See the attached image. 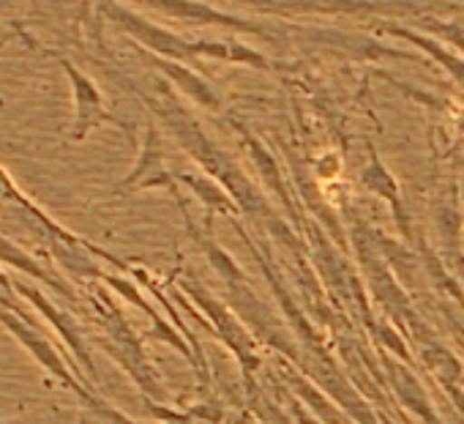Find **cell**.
I'll return each instance as SVG.
<instances>
[{
    "mask_svg": "<svg viewBox=\"0 0 464 424\" xmlns=\"http://www.w3.org/2000/svg\"><path fill=\"white\" fill-rule=\"evenodd\" d=\"M0 326H4L28 353L31 359L61 386H66L74 397H80V402H85L88 408H93L99 413V408L107 402L96 394L93 383L82 375V370L77 367V361L66 353L63 345H55V340L42 329V323H31L23 315L0 307Z\"/></svg>",
    "mask_w": 464,
    "mask_h": 424,
    "instance_id": "6da1fadb",
    "label": "cell"
},
{
    "mask_svg": "<svg viewBox=\"0 0 464 424\" xmlns=\"http://www.w3.org/2000/svg\"><path fill=\"white\" fill-rule=\"evenodd\" d=\"M93 307L99 312V323L104 329V337H102V348L131 375V380L148 394V397H161L164 389H161V380L159 375L153 372L148 356H145V348L140 342V337L134 334V329L129 326V320L123 318V312L118 310L115 299L110 296L107 288L96 291L93 293Z\"/></svg>",
    "mask_w": 464,
    "mask_h": 424,
    "instance_id": "7a4b0ae2",
    "label": "cell"
},
{
    "mask_svg": "<svg viewBox=\"0 0 464 424\" xmlns=\"http://www.w3.org/2000/svg\"><path fill=\"white\" fill-rule=\"evenodd\" d=\"M14 288H17V296H20L23 301H28V304L39 312V318L47 320L50 329L61 337L66 353H69L74 361H80L77 367L82 370V375H85L91 383H96V380H99V372H96V364H93L88 340H85V334H82V329H80V320H77L74 315H69L63 307H58L53 299H47V296L39 291L36 282L14 280Z\"/></svg>",
    "mask_w": 464,
    "mask_h": 424,
    "instance_id": "3957f363",
    "label": "cell"
},
{
    "mask_svg": "<svg viewBox=\"0 0 464 424\" xmlns=\"http://www.w3.org/2000/svg\"><path fill=\"white\" fill-rule=\"evenodd\" d=\"M55 55V53H53ZM69 77V85H72V99H74V123H72V143H82L93 129L104 126V123H112L118 129H129L121 118H115L110 110H107V102L99 91V85L85 74L80 72L69 58L63 55H55Z\"/></svg>",
    "mask_w": 464,
    "mask_h": 424,
    "instance_id": "277c9868",
    "label": "cell"
},
{
    "mask_svg": "<svg viewBox=\"0 0 464 424\" xmlns=\"http://www.w3.org/2000/svg\"><path fill=\"white\" fill-rule=\"evenodd\" d=\"M0 266H9V269L20 271L23 277L34 280L36 285L50 288L53 293H58V296H63V299H72V301L77 299V291L69 285L66 277L58 274V269L47 266V263L42 261V255H34L31 250L20 247L14 239H9V236H4V233H0Z\"/></svg>",
    "mask_w": 464,
    "mask_h": 424,
    "instance_id": "5b68a950",
    "label": "cell"
},
{
    "mask_svg": "<svg viewBox=\"0 0 464 424\" xmlns=\"http://www.w3.org/2000/svg\"><path fill=\"white\" fill-rule=\"evenodd\" d=\"M150 186L172 189V178H169V173L164 167V156H161V140H159V132L153 126H148V132H145V143H142V151L137 156V164L112 189V197H123L134 189H150Z\"/></svg>",
    "mask_w": 464,
    "mask_h": 424,
    "instance_id": "8992f818",
    "label": "cell"
},
{
    "mask_svg": "<svg viewBox=\"0 0 464 424\" xmlns=\"http://www.w3.org/2000/svg\"><path fill=\"white\" fill-rule=\"evenodd\" d=\"M186 288L197 296V304L205 307V312L216 320V329H218V334L227 340V345L238 353V359H241L249 370H255V367H257V359H255V353H252V340L244 334V329L238 326V320H236V318H229V315L221 310V304L213 301V296H208L202 288H194V285H186Z\"/></svg>",
    "mask_w": 464,
    "mask_h": 424,
    "instance_id": "52a82bcc",
    "label": "cell"
},
{
    "mask_svg": "<svg viewBox=\"0 0 464 424\" xmlns=\"http://www.w3.org/2000/svg\"><path fill=\"white\" fill-rule=\"evenodd\" d=\"M205 247V255H208V261H210V266L221 274V277H227V282H229V288H236V285H241V269L236 266V261H232L218 244H213V242H205L202 244Z\"/></svg>",
    "mask_w": 464,
    "mask_h": 424,
    "instance_id": "ba28073f",
    "label": "cell"
},
{
    "mask_svg": "<svg viewBox=\"0 0 464 424\" xmlns=\"http://www.w3.org/2000/svg\"><path fill=\"white\" fill-rule=\"evenodd\" d=\"M183 181L208 202V205H216V208H227V211H232V202L221 194V189H216L210 181H205V178H194V175H183Z\"/></svg>",
    "mask_w": 464,
    "mask_h": 424,
    "instance_id": "9c48e42d",
    "label": "cell"
},
{
    "mask_svg": "<svg viewBox=\"0 0 464 424\" xmlns=\"http://www.w3.org/2000/svg\"><path fill=\"white\" fill-rule=\"evenodd\" d=\"M366 183H369L372 189H377L382 197H388V200L396 205V211H399V192H396V183L391 181V175H388L380 164H372V167H369V173H366Z\"/></svg>",
    "mask_w": 464,
    "mask_h": 424,
    "instance_id": "30bf717a",
    "label": "cell"
},
{
    "mask_svg": "<svg viewBox=\"0 0 464 424\" xmlns=\"http://www.w3.org/2000/svg\"><path fill=\"white\" fill-rule=\"evenodd\" d=\"M0 293H6V296H17L14 280L6 274V269H4V266H0Z\"/></svg>",
    "mask_w": 464,
    "mask_h": 424,
    "instance_id": "8fae6325",
    "label": "cell"
},
{
    "mask_svg": "<svg viewBox=\"0 0 464 424\" xmlns=\"http://www.w3.org/2000/svg\"><path fill=\"white\" fill-rule=\"evenodd\" d=\"M295 416H298V421H301V424H317V421H312V419L301 410V405H295Z\"/></svg>",
    "mask_w": 464,
    "mask_h": 424,
    "instance_id": "7c38bea8",
    "label": "cell"
},
{
    "mask_svg": "<svg viewBox=\"0 0 464 424\" xmlns=\"http://www.w3.org/2000/svg\"><path fill=\"white\" fill-rule=\"evenodd\" d=\"M4 104H6V99H4V96H0V107H4Z\"/></svg>",
    "mask_w": 464,
    "mask_h": 424,
    "instance_id": "4fadbf2b",
    "label": "cell"
},
{
    "mask_svg": "<svg viewBox=\"0 0 464 424\" xmlns=\"http://www.w3.org/2000/svg\"><path fill=\"white\" fill-rule=\"evenodd\" d=\"M0 424H12V421H4V419H0Z\"/></svg>",
    "mask_w": 464,
    "mask_h": 424,
    "instance_id": "5bb4252c",
    "label": "cell"
},
{
    "mask_svg": "<svg viewBox=\"0 0 464 424\" xmlns=\"http://www.w3.org/2000/svg\"><path fill=\"white\" fill-rule=\"evenodd\" d=\"M385 424H391V421H385Z\"/></svg>",
    "mask_w": 464,
    "mask_h": 424,
    "instance_id": "9a60e30c",
    "label": "cell"
}]
</instances>
